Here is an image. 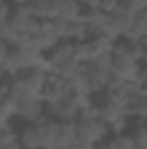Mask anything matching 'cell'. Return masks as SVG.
Masks as SVG:
<instances>
[{
	"mask_svg": "<svg viewBox=\"0 0 147 149\" xmlns=\"http://www.w3.org/2000/svg\"><path fill=\"white\" fill-rule=\"evenodd\" d=\"M40 28H42V21H40V19H35V17H31V19L28 21V24H26V28H24V31H23L21 35L37 37L38 33H40Z\"/></svg>",
	"mask_w": 147,
	"mask_h": 149,
	"instance_id": "484cf974",
	"label": "cell"
},
{
	"mask_svg": "<svg viewBox=\"0 0 147 149\" xmlns=\"http://www.w3.org/2000/svg\"><path fill=\"white\" fill-rule=\"evenodd\" d=\"M30 19H31V16H30V12H28V9H26L24 3H14L12 5L10 16H9V23H10V26L17 33L24 31V28H26V24H28Z\"/></svg>",
	"mask_w": 147,
	"mask_h": 149,
	"instance_id": "4fadbf2b",
	"label": "cell"
},
{
	"mask_svg": "<svg viewBox=\"0 0 147 149\" xmlns=\"http://www.w3.org/2000/svg\"><path fill=\"white\" fill-rule=\"evenodd\" d=\"M10 10H12V3H10L9 0L0 2V24H3L5 21H9Z\"/></svg>",
	"mask_w": 147,
	"mask_h": 149,
	"instance_id": "f546056e",
	"label": "cell"
},
{
	"mask_svg": "<svg viewBox=\"0 0 147 149\" xmlns=\"http://www.w3.org/2000/svg\"><path fill=\"white\" fill-rule=\"evenodd\" d=\"M50 74L47 73L43 68H30L26 71H23L21 78L28 88V97H37V99H42V90L47 83Z\"/></svg>",
	"mask_w": 147,
	"mask_h": 149,
	"instance_id": "277c9868",
	"label": "cell"
},
{
	"mask_svg": "<svg viewBox=\"0 0 147 149\" xmlns=\"http://www.w3.org/2000/svg\"><path fill=\"white\" fill-rule=\"evenodd\" d=\"M119 2H123V3H128V2H130V0H119Z\"/></svg>",
	"mask_w": 147,
	"mask_h": 149,
	"instance_id": "74e56055",
	"label": "cell"
},
{
	"mask_svg": "<svg viewBox=\"0 0 147 149\" xmlns=\"http://www.w3.org/2000/svg\"><path fill=\"white\" fill-rule=\"evenodd\" d=\"M68 97H71L68 83L61 76L50 74L45 87H43V90H42V101L45 104H54V102H59V101L68 99Z\"/></svg>",
	"mask_w": 147,
	"mask_h": 149,
	"instance_id": "3957f363",
	"label": "cell"
},
{
	"mask_svg": "<svg viewBox=\"0 0 147 149\" xmlns=\"http://www.w3.org/2000/svg\"><path fill=\"white\" fill-rule=\"evenodd\" d=\"M45 111L50 118H54L57 121H73L78 118L80 109L73 101V97H68V99H62L54 104H45Z\"/></svg>",
	"mask_w": 147,
	"mask_h": 149,
	"instance_id": "5b68a950",
	"label": "cell"
},
{
	"mask_svg": "<svg viewBox=\"0 0 147 149\" xmlns=\"http://www.w3.org/2000/svg\"><path fill=\"white\" fill-rule=\"evenodd\" d=\"M88 38H90V28L81 19V16L71 21V42H85Z\"/></svg>",
	"mask_w": 147,
	"mask_h": 149,
	"instance_id": "ac0fdd59",
	"label": "cell"
},
{
	"mask_svg": "<svg viewBox=\"0 0 147 149\" xmlns=\"http://www.w3.org/2000/svg\"><path fill=\"white\" fill-rule=\"evenodd\" d=\"M28 12L35 19H55L57 17V0H28L24 2Z\"/></svg>",
	"mask_w": 147,
	"mask_h": 149,
	"instance_id": "8992f818",
	"label": "cell"
},
{
	"mask_svg": "<svg viewBox=\"0 0 147 149\" xmlns=\"http://www.w3.org/2000/svg\"><path fill=\"white\" fill-rule=\"evenodd\" d=\"M10 50H12V47H10V45H7L5 42H2V40H0V66L7 61V57H9Z\"/></svg>",
	"mask_w": 147,
	"mask_h": 149,
	"instance_id": "1f68e13d",
	"label": "cell"
},
{
	"mask_svg": "<svg viewBox=\"0 0 147 149\" xmlns=\"http://www.w3.org/2000/svg\"><path fill=\"white\" fill-rule=\"evenodd\" d=\"M9 80H10V76L0 80V99H7V95H9Z\"/></svg>",
	"mask_w": 147,
	"mask_h": 149,
	"instance_id": "d6a6232c",
	"label": "cell"
},
{
	"mask_svg": "<svg viewBox=\"0 0 147 149\" xmlns=\"http://www.w3.org/2000/svg\"><path fill=\"white\" fill-rule=\"evenodd\" d=\"M17 141V132L7 123L5 127H2L0 130V146H7V144H12Z\"/></svg>",
	"mask_w": 147,
	"mask_h": 149,
	"instance_id": "cb8c5ba5",
	"label": "cell"
},
{
	"mask_svg": "<svg viewBox=\"0 0 147 149\" xmlns=\"http://www.w3.org/2000/svg\"><path fill=\"white\" fill-rule=\"evenodd\" d=\"M81 19L88 24L90 31L94 30H99L102 24H104V19H106V14L97 7V9H85L81 12Z\"/></svg>",
	"mask_w": 147,
	"mask_h": 149,
	"instance_id": "2e32d148",
	"label": "cell"
},
{
	"mask_svg": "<svg viewBox=\"0 0 147 149\" xmlns=\"http://www.w3.org/2000/svg\"><path fill=\"white\" fill-rule=\"evenodd\" d=\"M139 88H146V83H147V70L144 68V66H140L139 68V71L135 73V76H133V80H132Z\"/></svg>",
	"mask_w": 147,
	"mask_h": 149,
	"instance_id": "83f0119b",
	"label": "cell"
},
{
	"mask_svg": "<svg viewBox=\"0 0 147 149\" xmlns=\"http://www.w3.org/2000/svg\"><path fill=\"white\" fill-rule=\"evenodd\" d=\"M76 128H78V137H81L92 144H101L109 135V125L104 123L101 118L76 120Z\"/></svg>",
	"mask_w": 147,
	"mask_h": 149,
	"instance_id": "6da1fadb",
	"label": "cell"
},
{
	"mask_svg": "<svg viewBox=\"0 0 147 149\" xmlns=\"http://www.w3.org/2000/svg\"><path fill=\"white\" fill-rule=\"evenodd\" d=\"M90 66L97 68V70H112V52H99L95 54V57L88 63Z\"/></svg>",
	"mask_w": 147,
	"mask_h": 149,
	"instance_id": "7402d4cb",
	"label": "cell"
},
{
	"mask_svg": "<svg viewBox=\"0 0 147 149\" xmlns=\"http://www.w3.org/2000/svg\"><path fill=\"white\" fill-rule=\"evenodd\" d=\"M24 2H28V0H10V3H24Z\"/></svg>",
	"mask_w": 147,
	"mask_h": 149,
	"instance_id": "8d00e7d4",
	"label": "cell"
},
{
	"mask_svg": "<svg viewBox=\"0 0 147 149\" xmlns=\"http://www.w3.org/2000/svg\"><path fill=\"white\" fill-rule=\"evenodd\" d=\"M94 149H107V146H106V142H101V144H95Z\"/></svg>",
	"mask_w": 147,
	"mask_h": 149,
	"instance_id": "d590c367",
	"label": "cell"
},
{
	"mask_svg": "<svg viewBox=\"0 0 147 149\" xmlns=\"http://www.w3.org/2000/svg\"><path fill=\"white\" fill-rule=\"evenodd\" d=\"M28 97V88L21 78V74H16V76H10L9 80V95L7 99L12 101L14 104H19L23 99Z\"/></svg>",
	"mask_w": 147,
	"mask_h": 149,
	"instance_id": "5bb4252c",
	"label": "cell"
},
{
	"mask_svg": "<svg viewBox=\"0 0 147 149\" xmlns=\"http://www.w3.org/2000/svg\"><path fill=\"white\" fill-rule=\"evenodd\" d=\"M121 3L123 2H119V0H101V5H99V9L107 16V14H112V12H116L119 7H121Z\"/></svg>",
	"mask_w": 147,
	"mask_h": 149,
	"instance_id": "d4e9b609",
	"label": "cell"
},
{
	"mask_svg": "<svg viewBox=\"0 0 147 149\" xmlns=\"http://www.w3.org/2000/svg\"><path fill=\"white\" fill-rule=\"evenodd\" d=\"M0 130H2V127H0Z\"/></svg>",
	"mask_w": 147,
	"mask_h": 149,
	"instance_id": "ab89813d",
	"label": "cell"
},
{
	"mask_svg": "<svg viewBox=\"0 0 147 149\" xmlns=\"http://www.w3.org/2000/svg\"><path fill=\"white\" fill-rule=\"evenodd\" d=\"M73 57H74V42H71V40H61L50 50L45 52V59H47V63H49L54 74L59 68L71 63Z\"/></svg>",
	"mask_w": 147,
	"mask_h": 149,
	"instance_id": "7a4b0ae2",
	"label": "cell"
},
{
	"mask_svg": "<svg viewBox=\"0 0 147 149\" xmlns=\"http://www.w3.org/2000/svg\"><path fill=\"white\" fill-rule=\"evenodd\" d=\"M85 68H87V64H80V63L71 61V63L64 64L62 68H59V70L55 71V74L61 76L64 81H71V80H74V78H78L80 74L85 73Z\"/></svg>",
	"mask_w": 147,
	"mask_h": 149,
	"instance_id": "e0dca14e",
	"label": "cell"
},
{
	"mask_svg": "<svg viewBox=\"0 0 147 149\" xmlns=\"http://www.w3.org/2000/svg\"><path fill=\"white\" fill-rule=\"evenodd\" d=\"M130 135L139 149H147V127L144 125V121H139L133 127V132Z\"/></svg>",
	"mask_w": 147,
	"mask_h": 149,
	"instance_id": "44dd1931",
	"label": "cell"
},
{
	"mask_svg": "<svg viewBox=\"0 0 147 149\" xmlns=\"http://www.w3.org/2000/svg\"><path fill=\"white\" fill-rule=\"evenodd\" d=\"M95 47L92 45L90 40H85V42H74V63H80V64H88L94 57H95Z\"/></svg>",
	"mask_w": 147,
	"mask_h": 149,
	"instance_id": "9a60e30c",
	"label": "cell"
},
{
	"mask_svg": "<svg viewBox=\"0 0 147 149\" xmlns=\"http://www.w3.org/2000/svg\"><path fill=\"white\" fill-rule=\"evenodd\" d=\"M78 137V128H76V120L73 121H61V130L55 141L54 149H68Z\"/></svg>",
	"mask_w": 147,
	"mask_h": 149,
	"instance_id": "8fae6325",
	"label": "cell"
},
{
	"mask_svg": "<svg viewBox=\"0 0 147 149\" xmlns=\"http://www.w3.org/2000/svg\"><path fill=\"white\" fill-rule=\"evenodd\" d=\"M54 30L59 40H71V21L54 19Z\"/></svg>",
	"mask_w": 147,
	"mask_h": 149,
	"instance_id": "603a6c76",
	"label": "cell"
},
{
	"mask_svg": "<svg viewBox=\"0 0 147 149\" xmlns=\"http://www.w3.org/2000/svg\"><path fill=\"white\" fill-rule=\"evenodd\" d=\"M0 149H23V148H21L19 141H16V142H12V144H7V146H0Z\"/></svg>",
	"mask_w": 147,
	"mask_h": 149,
	"instance_id": "e575fe53",
	"label": "cell"
},
{
	"mask_svg": "<svg viewBox=\"0 0 147 149\" xmlns=\"http://www.w3.org/2000/svg\"><path fill=\"white\" fill-rule=\"evenodd\" d=\"M42 113H45V102L37 97H26L17 104L16 116H19L26 123H33L37 116H40Z\"/></svg>",
	"mask_w": 147,
	"mask_h": 149,
	"instance_id": "52a82bcc",
	"label": "cell"
},
{
	"mask_svg": "<svg viewBox=\"0 0 147 149\" xmlns=\"http://www.w3.org/2000/svg\"><path fill=\"white\" fill-rule=\"evenodd\" d=\"M128 127V116H121V118H118V120H114L112 123L109 125V132L112 134H123V130Z\"/></svg>",
	"mask_w": 147,
	"mask_h": 149,
	"instance_id": "4316f807",
	"label": "cell"
},
{
	"mask_svg": "<svg viewBox=\"0 0 147 149\" xmlns=\"http://www.w3.org/2000/svg\"><path fill=\"white\" fill-rule=\"evenodd\" d=\"M81 5H85V9H97L101 5V0H83Z\"/></svg>",
	"mask_w": 147,
	"mask_h": 149,
	"instance_id": "836d02e7",
	"label": "cell"
},
{
	"mask_svg": "<svg viewBox=\"0 0 147 149\" xmlns=\"http://www.w3.org/2000/svg\"><path fill=\"white\" fill-rule=\"evenodd\" d=\"M17 141L23 149H42L40 146V132L33 123H26L21 132H17Z\"/></svg>",
	"mask_w": 147,
	"mask_h": 149,
	"instance_id": "30bf717a",
	"label": "cell"
},
{
	"mask_svg": "<svg viewBox=\"0 0 147 149\" xmlns=\"http://www.w3.org/2000/svg\"><path fill=\"white\" fill-rule=\"evenodd\" d=\"M59 130H61V121H57L54 118H49L43 125L38 127L42 149H54L55 148V141H57Z\"/></svg>",
	"mask_w": 147,
	"mask_h": 149,
	"instance_id": "9c48e42d",
	"label": "cell"
},
{
	"mask_svg": "<svg viewBox=\"0 0 147 149\" xmlns=\"http://www.w3.org/2000/svg\"><path fill=\"white\" fill-rule=\"evenodd\" d=\"M94 146L95 144H92V142H88V141H85L81 137H76V141L68 149H94Z\"/></svg>",
	"mask_w": 147,
	"mask_h": 149,
	"instance_id": "4dcf8cb0",
	"label": "cell"
},
{
	"mask_svg": "<svg viewBox=\"0 0 147 149\" xmlns=\"http://www.w3.org/2000/svg\"><path fill=\"white\" fill-rule=\"evenodd\" d=\"M126 42H144L147 40V10L137 12L132 17V24L128 31L123 35Z\"/></svg>",
	"mask_w": 147,
	"mask_h": 149,
	"instance_id": "ba28073f",
	"label": "cell"
},
{
	"mask_svg": "<svg viewBox=\"0 0 147 149\" xmlns=\"http://www.w3.org/2000/svg\"><path fill=\"white\" fill-rule=\"evenodd\" d=\"M0 2H5V0H0ZM9 2H10V0H9Z\"/></svg>",
	"mask_w": 147,
	"mask_h": 149,
	"instance_id": "f35d334b",
	"label": "cell"
},
{
	"mask_svg": "<svg viewBox=\"0 0 147 149\" xmlns=\"http://www.w3.org/2000/svg\"><path fill=\"white\" fill-rule=\"evenodd\" d=\"M19 35H21V33H17V31L10 26L9 21H5L3 24H0V40L5 42L7 45L14 47V45L17 43V40H19Z\"/></svg>",
	"mask_w": 147,
	"mask_h": 149,
	"instance_id": "ffe728a7",
	"label": "cell"
},
{
	"mask_svg": "<svg viewBox=\"0 0 147 149\" xmlns=\"http://www.w3.org/2000/svg\"><path fill=\"white\" fill-rule=\"evenodd\" d=\"M107 149H139L130 134H118L106 142Z\"/></svg>",
	"mask_w": 147,
	"mask_h": 149,
	"instance_id": "d6986e66",
	"label": "cell"
},
{
	"mask_svg": "<svg viewBox=\"0 0 147 149\" xmlns=\"http://www.w3.org/2000/svg\"><path fill=\"white\" fill-rule=\"evenodd\" d=\"M128 10L132 14H137V12H142V10H147V0H130L126 3Z\"/></svg>",
	"mask_w": 147,
	"mask_h": 149,
	"instance_id": "f1b7e54d",
	"label": "cell"
},
{
	"mask_svg": "<svg viewBox=\"0 0 147 149\" xmlns=\"http://www.w3.org/2000/svg\"><path fill=\"white\" fill-rule=\"evenodd\" d=\"M83 5L76 0H57V17L64 21H74L81 16Z\"/></svg>",
	"mask_w": 147,
	"mask_h": 149,
	"instance_id": "7c38bea8",
	"label": "cell"
}]
</instances>
